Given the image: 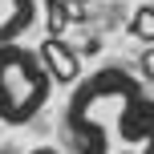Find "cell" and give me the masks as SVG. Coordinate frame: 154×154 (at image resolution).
<instances>
[{
    "mask_svg": "<svg viewBox=\"0 0 154 154\" xmlns=\"http://www.w3.org/2000/svg\"><path fill=\"white\" fill-rule=\"evenodd\" d=\"M29 154H61V150H53V146H37V150H29Z\"/></svg>",
    "mask_w": 154,
    "mask_h": 154,
    "instance_id": "cell-8",
    "label": "cell"
},
{
    "mask_svg": "<svg viewBox=\"0 0 154 154\" xmlns=\"http://www.w3.org/2000/svg\"><path fill=\"white\" fill-rule=\"evenodd\" d=\"M138 69H142V77H146V81H154V49H146V53L138 57Z\"/></svg>",
    "mask_w": 154,
    "mask_h": 154,
    "instance_id": "cell-7",
    "label": "cell"
},
{
    "mask_svg": "<svg viewBox=\"0 0 154 154\" xmlns=\"http://www.w3.org/2000/svg\"><path fill=\"white\" fill-rule=\"evenodd\" d=\"M73 154H154V97L122 65L93 69L65 101Z\"/></svg>",
    "mask_w": 154,
    "mask_h": 154,
    "instance_id": "cell-1",
    "label": "cell"
},
{
    "mask_svg": "<svg viewBox=\"0 0 154 154\" xmlns=\"http://www.w3.org/2000/svg\"><path fill=\"white\" fill-rule=\"evenodd\" d=\"M37 20V0H0V45H20Z\"/></svg>",
    "mask_w": 154,
    "mask_h": 154,
    "instance_id": "cell-4",
    "label": "cell"
},
{
    "mask_svg": "<svg viewBox=\"0 0 154 154\" xmlns=\"http://www.w3.org/2000/svg\"><path fill=\"white\" fill-rule=\"evenodd\" d=\"M130 37H138L142 45L154 49V4H138L130 16Z\"/></svg>",
    "mask_w": 154,
    "mask_h": 154,
    "instance_id": "cell-5",
    "label": "cell"
},
{
    "mask_svg": "<svg viewBox=\"0 0 154 154\" xmlns=\"http://www.w3.org/2000/svg\"><path fill=\"white\" fill-rule=\"evenodd\" d=\"M49 4V37H61V29H65V20H69V8H65V0H45Z\"/></svg>",
    "mask_w": 154,
    "mask_h": 154,
    "instance_id": "cell-6",
    "label": "cell"
},
{
    "mask_svg": "<svg viewBox=\"0 0 154 154\" xmlns=\"http://www.w3.org/2000/svg\"><path fill=\"white\" fill-rule=\"evenodd\" d=\"M37 57H41L53 85H77L81 81V57H77V49L65 37H45L37 45Z\"/></svg>",
    "mask_w": 154,
    "mask_h": 154,
    "instance_id": "cell-3",
    "label": "cell"
},
{
    "mask_svg": "<svg viewBox=\"0 0 154 154\" xmlns=\"http://www.w3.org/2000/svg\"><path fill=\"white\" fill-rule=\"evenodd\" d=\"M53 81L41 65L37 49L29 45H0V122L24 126L45 109Z\"/></svg>",
    "mask_w": 154,
    "mask_h": 154,
    "instance_id": "cell-2",
    "label": "cell"
}]
</instances>
